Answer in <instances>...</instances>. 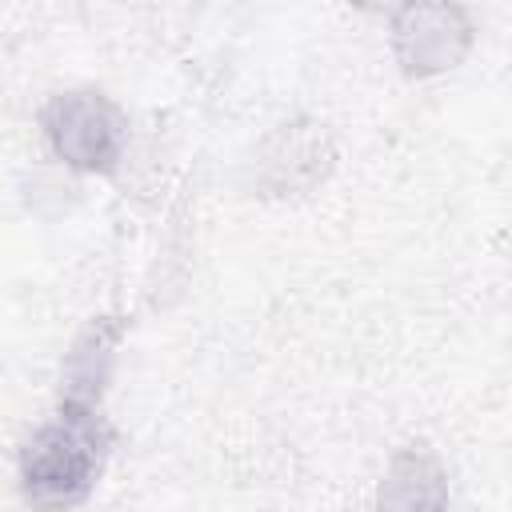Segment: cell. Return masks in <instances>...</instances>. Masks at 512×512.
Returning <instances> with one entry per match:
<instances>
[{
	"label": "cell",
	"instance_id": "3957f363",
	"mask_svg": "<svg viewBox=\"0 0 512 512\" xmlns=\"http://www.w3.org/2000/svg\"><path fill=\"white\" fill-rule=\"evenodd\" d=\"M476 44V20L448 0L400 4L388 12V48L408 80H432L468 60Z\"/></svg>",
	"mask_w": 512,
	"mask_h": 512
},
{
	"label": "cell",
	"instance_id": "277c9868",
	"mask_svg": "<svg viewBox=\"0 0 512 512\" xmlns=\"http://www.w3.org/2000/svg\"><path fill=\"white\" fill-rule=\"evenodd\" d=\"M336 164V148L332 136L320 120L308 116H292L284 124H276L252 156V192L256 196H304L316 184H324V176Z\"/></svg>",
	"mask_w": 512,
	"mask_h": 512
},
{
	"label": "cell",
	"instance_id": "8992f818",
	"mask_svg": "<svg viewBox=\"0 0 512 512\" xmlns=\"http://www.w3.org/2000/svg\"><path fill=\"white\" fill-rule=\"evenodd\" d=\"M372 512H452V476L428 440L400 444L376 484Z\"/></svg>",
	"mask_w": 512,
	"mask_h": 512
},
{
	"label": "cell",
	"instance_id": "5b68a950",
	"mask_svg": "<svg viewBox=\"0 0 512 512\" xmlns=\"http://www.w3.org/2000/svg\"><path fill=\"white\" fill-rule=\"evenodd\" d=\"M128 336V320L120 312L92 316L68 344L64 364H60V396L56 404L72 408H104L108 384L116 376L120 344Z\"/></svg>",
	"mask_w": 512,
	"mask_h": 512
},
{
	"label": "cell",
	"instance_id": "7a4b0ae2",
	"mask_svg": "<svg viewBox=\"0 0 512 512\" xmlns=\"http://www.w3.org/2000/svg\"><path fill=\"white\" fill-rule=\"evenodd\" d=\"M52 160L72 176H116L128 160V116L92 84L52 92L36 112Z\"/></svg>",
	"mask_w": 512,
	"mask_h": 512
},
{
	"label": "cell",
	"instance_id": "6da1fadb",
	"mask_svg": "<svg viewBox=\"0 0 512 512\" xmlns=\"http://www.w3.org/2000/svg\"><path fill=\"white\" fill-rule=\"evenodd\" d=\"M116 448V428L104 408L56 404L16 456V484L28 512H76L96 492Z\"/></svg>",
	"mask_w": 512,
	"mask_h": 512
}]
</instances>
